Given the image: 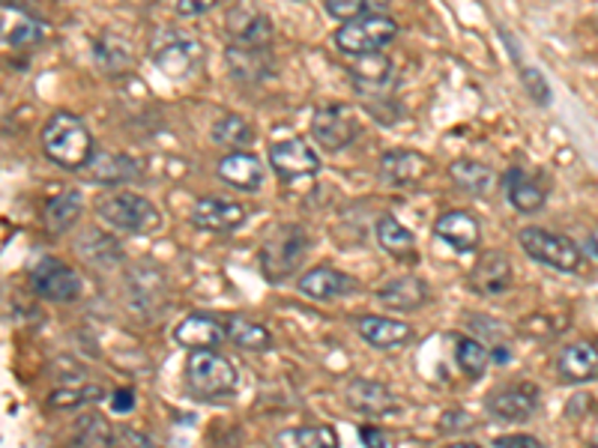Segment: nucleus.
<instances>
[{
  "label": "nucleus",
  "mask_w": 598,
  "mask_h": 448,
  "mask_svg": "<svg viewBox=\"0 0 598 448\" xmlns=\"http://www.w3.org/2000/svg\"><path fill=\"white\" fill-rule=\"evenodd\" d=\"M108 404H112V409L117 413V416H126V413H133L138 400H135L133 388H114Z\"/></svg>",
  "instance_id": "44"
},
{
  "label": "nucleus",
  "mask_w": 598,
  "mask_h": 448,
  "mask_svg": "<svg viewBox=\"0 0 598 448\" xmlns=\"http://www.w3.org/2000/svg\"><path fill=\"white\" fill-rule=\"evenodd\" d=\"M517 242H521L524 254H529L542 267L557 269V272H578L580 263H584L578 246L563 233H554V230L524 228L517 233Z\"/></svg>",
  "instance_id": "7"
},
{
  "label": "nucleus",
  "mask_w": 598,
  "mask_h": 448,
  "mask_svg": "<svg viewBox=\"0 0 598 448\" xmlns=\"http://www.w3.org/2000/svg\"><path fill=\"white\" fill-rule=\"evenodd\" d=\"M485 409L500 421H527L538 413V388L529 383H517L487 395Z\"/></svg>",
  "instance_id": "17"
},
{
  "label": "nucleus",
  "mask_w": 598,
  "mask_h": 448,
  "mask_svg": "<svg viewBox=\"0 0 598 448\" xmlns=\"http://www.w3.org/2000/svg\"><path fill=\"white\" fill-rule=\"evenodd\" d=\"M224 332H228V341H231L233 347L245 350V353H266V350L273 347L270 329L249 317H240V314L224 317Z\"/></svg>",
  "instance_id": "32"
},
{
  "label": "nucleus",
  "mask_w": 598,
  "mask_h": 448,
  "mask_svg": "<svg viewBox=\"0 0 598 448\" xmlns=\"http://www.w3.org/2000/svg\"><path fill=\"white\" fill-rule=\"evenodd\" d=\"M224 30H228L233 45H252V49H266L275 37L270 15L252 0H237L233 3L228 15H224Z\"/></svg>",
  "instance_id": "10"
},
{
  "label": "nucleus",
  "mask_w": 598,
  "mask_h": 448,
  "mask_svg": "<svg viewBox=\"0 0 598 448\" xmlns=\"http://www.w3.org/2000/svg\"><path fill=\"white\" fill-rule=\"evenodd\" d=\"M392 60L386 58L384 51H375V54H359V58H354V63H350V75H354L356 81H363V84H368V87H380V84H386V81L392 79Z\"/></svg>",
  "instance_id": "37"
},
{
  "label": "nucleus",
  "mask_w": 598,
  "mask_h": 448,
  "mask_svg": "<svg viewBox=\"0 0 598 448\" xmlns=\"http://www.w3.org/2000/svg\"><path fill=\"white\" fill-rule=\"evenodd\" d=\"M224 338H228L224 320H216L213 314H201V311L186 314L174 326V341L183 350H216Z\"/></svg>",
  "instance_id": "19"
},
{
  "label": "nucleus",
  "mask_w": 598,
  "mask_h": 448,
  "mask_svg": "<svg viewBox=\"0 0 598 448\" xmlns=\"http://www.w3.org/2000/svg\"><path fill=\"white\" fill-rule=\"evenodd\" d=\"M434 237L443 239L449 249H455L458 254H466V251H476L479 242H482V228L473 212H464V209H449L440 219L434 221Z\"/></svg>",
  "instance_id": "20"
},
{
  "label": "nucleus",
  "mask_w": 598,
  "mask_h": 448,
  "mask_svg": "<svg viewBox=\"0 0 598 448\" xmlns=\"http://www.w3.org/2000/svg\"><path fill=\"white\" fill-rule=\"evenodd\" d=\"M275 446H303V448H335L338 434L329 425H305V428H287L275 434Z\"/></svg>",
  "instance_id": "35"
},
{
  "label": "nucleus",
  "mask_w": 598,
  "mask_h": 448,
  "mask_svg": "<svg viewBox=\"0 0 598 448\" xmlns=\"http://www.w3.org/2000/svg\"><path fill=\"white\" fill-rule=\"evenodd\" d=\"M356 332H359V338L371 344L375 350H398L413 338V329L407 326V323L396 317H384V314L359 317L356 320Z\"/></svg>",
  "instance_id": "24"
},
{
  "label": "nucleus",
  "mask_w": 598,
  "mask_h": 448,
  "mask_svg": "<svg viewBox=\"0 0 598 448\" xmlns=\"http://www.w3.org/2000/svg\"><path fill=\"white\" fill-rule=\"evenodd\" d=\"M356 135H359V119L350 105L333 102L317 108L312 117V138L324 153H342L354 144Z\"/></svg>",
  "instance_id": "9"
},
{
  "label": "nucleus",
  "mask_w": 598,
  "mask_h": 448,
  "mask_svg": "<svg viewBox=\"0 0 598 448\" xmlns=\"http://www.w3.org/2000/svg\"><path fill=\"white\" fill-rule=\"evenodd\" d=\"M375 237L380 242V249L396 260H407V263H416L419 260V249H416L413 230H407L396 216H380L375 225Z\"/></svg>",
  "instance_id": "29"
},
{
  "label": "nucleus",
  "mask_w": 598,
  "mask_h": 448,
  "mask_svg": "<svg viewBox=\"0 0 598 448\" xmlns=\"http://www.w3.org/2000/svg\"><path fill=\"white\" fill-rule=\"evenodd\" d=\"M75 251H82V258L96 269H114L123 260V249L117 246V239L96 228H87L82 237L75 239Z\"/></svg>",
  "instance_id": "30"
},
{
  "label": "nucleus",
  "mask_w": 598,
  "mask_h": 448,
  "mask_svg": "<svg viewBox=\"0 0 598 448\" xmlns=\"http://www.w3.org/2000/svg\"><path fill=\"white\" fill-rule=\"evenodd\" d=\"M377 299L384 302L386 309L392 311H419L431 299V288L426 281L416 279V275H405V279H389L384 288L377 290Z\"/></svg>",
  "instance_id": "27"
},
{
  "label": "nucleus",
  "mask_w": 598,
  "mask_h": 448,
  "mask_svg": "<svg viewBox=\"0 0 598 448\" xmlns=\"http://www.w3.org/2000/svg\"><path fill=\"white\" fill-rule=\"evenodd\" d=\"M249 219L243 204L228 198H201L192 207V225L207 233H233Z\"/></svg>",
  "instance_id": "14"
},
{
  "label": "nucleus",
  "mask_w": 598,
  "mask_h": 448,
  "mask_svg": "<svg viewBox=\"0 0 598 448\" xmlns=\"http://www.w3.org/2000/svg\"><path fill=\"white\" fill-rule=\"evenodd\" d=\"M102 395H105V392L96 386L61 388V392H54V395H51V404L66 409V407H78V404H87V400H102Z\"/></svg>",
  "instance_id": "41"
},
{
  "label": "nucleus",
  "mask_w": 598,
  "mask_h": 448,
  "mask_svg": "<svg viewBox=\"0 0 598 448\" xmlns=\"http://www.w3.org/2000/svg\"><path fill=\"white\" fill-rule=\"evenodd\" d=\"M96 216L108 228L133 233V237H150L162 228V212L150 198H144L138 191H112L105 198L96 200Z\"/></svg>",
  "instance_id": "3"
},
{
  "label": "nucleus",
  "mask_w": 598,
  "mask_h": 448,
  "mask_svg": "<svg viewBox=\"0 0 598 448\" xmlns=\"http://www.w3.org/2000/svg\"><path fill=\"white\" fill-rule=\"evenodd\" d=\"M75 442H84V446H112L114 434L102 416H84L75 425Z\"/></svg>",
  "instance_id": "40"
},
{
  "label": "nucleus",
  "mask_w": 598,
  "mask_h": 448,
  "mask_svg": "<svg viewBox=\"0 0 598 448\" xmlns=\"http://www.w3.org/2000/svg\"><path fill=\"white\" fill-rule=\"evenodd\" d=\"M449 177L458 189L466 191V195H476V198H485L497 183V174L479 159H455L449 165Z\"/></svg>",
  "instance_id": "31"
},
{
  "label": "nucleus",
  "mask_w": 598,
  "mask_h": 448,
  "mask_svg": "<svg viewBox=\"0 0 598 448\" xmlns=\"http://www.w3.org/2000/svg\"><path fill=\"white\" fill-rule=\"evenodd\" d=\"M216 7V0H177V12L183 19H198L203 12H210Z\"/></svg>",
  "instance_id": "46"
},
{
  "label": "nucleus",
  "mask_w": 598,
  "mask_h": 448,
  "mask_svg": "<svg viewBox=\"0 0 598 448\" xmlns=\"http://www.w3.org/2000/svg\"><path fill=\"white\" fill-rule=\"evenodd\" d=\"M476 428V418L464 413V409H447L443 416H440V434H466V430Z\"/></svg>",
  "instance_id": "43"
},
{
  "label": "nucleus",
  "mask_w": 598,
  "mask_h": 448,
  "mask_svg": "<svg viewBox=\"0 0 598 448\" xmlns=\"http://www.w3.org/2000/svg\"><path fill=\"white\" fill-rule=\"evenodd\" d=\"M216 174H219L224 186L245 191V195H252V191L264 186V165H261V159L254 156L252 149H228L219 159Z\"/></svg>",
  "instance_id": "15"
},
{
  "label": "nucleus",
  "mask_w": 598,
  "mask_h": 448,
  "mask_svg": "<svg viewBox=\"0 0 598 448\" xmlns=\"http://www.w3.org/2000/svg\"><path fill=\"white\" fill-rule=\"evenodd\" d=\"M359 439H363L366 446H389V434H384V430L375 428V425H363V428H359Z\"/></svg>",
  "instance_id": "47"
},
{
  "label": "nucleus",
  "mask_w": 598,
  "mask_h": 448,
  "mask_svg": "<svg viewBox=\"0 0 598 448\" xmlns=\"http://www.w3.org/2000/svg\"><path fill=\"white\" fill-rule=\"evenodd\" d=\"M141 174V165L126 156V153H112V149H93L91 162L84 165V177L96 186H126Z\"/></svg>",
  "instance_id": "18"
},
{
  "label": "nucleus",
  "mask_w": 598,
  "mask_h": 448,
  "mask_svg": "<svg viewBox=\"0 0 598 448\" xmlns=\"http://www.w3.org/2000/svg\"><path fill=\"white\" fill-rule=\"evenodd\" d=\"M557 377L563 383H592L598 379V350L587 341H575L559 350Z\"/></svg>",
  "instance_id": "26"
},
{
  "label": "nucleus",
  "mask_w": 598,
  "mask_h": 448,
  "mask_svg": "<svg viewBox=\"0 0 598 448\" xmlns=\"http://www.w3.org/2000/svg\"><path fill=\"white\" fill-rule=\"evenodd\" d=\"M84 212V198L78 189H66L61 195H54V198L45 200V207H42V225L49 233L54 237H61L66 230H72L78 225Z\"/></svg>",
  "instance_id": "28"
},
{
  "label": "nucleus",
  "mask_w": 598,
  "mask_h": 448,
  "mask_svg": "<svg viewBox=\"0 0 598 448\" xmlns=\"http://www.w3.org/2000/svg\"><path fill=\"white\" fill-rule=\"evenodd\" d=\"M536 448L542 446V439L533 434H506V437L494 439V448Z\"/></svg>",
  "instance_id": "45"
},
{
  "label": "nucleus",
  "mask_w": 598,
  "mask_h": 448,
  "mask_svg": "<svg viewBox=\"0 0 598 448\" xmlns=\"http://www.w3.org/2000/svg\"><path fill=\"white\" fill-rule=\"evenodd\" d=\"M308 249H312V237L303 225H275L270 228V233L261 242L258 249V263H261V272L270 284H282V281L294 279L303 260L308 258Z\"/></svg>",
  "instance_id": "1"
},
{
  "label": "nucleus",
  "mask_w": 598,
  "mask_h": 448,
  "mask_svg": "<svg viewBox=\"0 0 598 448\" xmlns=\"http://www.w3.org/2000/svg\"><path fill=\"white\" fill-rule=\"evenodd\" d=\"M345 404L366 418H384L398 409V398L392 388L368 377H354L345 386Z\"/></svg>",
  "instance_id": "13"
},
{
  "label": "nucleus",
  "mask_w": 598,
  "mask_h": 448,
  "mask_svg": "<svg viewBox=\"0 0 598 448\" xmlns=\"http://www.w3.org/2000/svg\"><path fill=\"white\" fill-rule=\"evenodd\" d=\"M270 168L284 183L315 177L317 170H321V156H317L315 147L305 138L275 140L273 147H270Z\"/></svg>",
  "instance_id": "11"
},
{
  "label": "nucleus",
  "mask_w": 598,
  "mask_h": 448,
  "mask_svg": "<svg viewBox=\"0 0 598 448\" xmlns=\"http://www.w3.org/2000/svg\"><path fill=\"white\" fill-rule=\"evenodd\" d=\"M324 7L335 21H350L368 12H386L389 0H324Z\"/></svg>",
  "instance_id": "39"
},
{
  "label": "nucleus",
  "mask_w": 598,
  "mask_h": 448,
  "mask_svg": "<svg viewBox=\"0 0 598 448\" xmlns=\"http://www.w3.org/2000/svg\"><path fill=\"white\" fill-rule=\"evenodd\" d=\"M0 33H3V42H7L10 49H28V45H36V42L45 37V28H42V21L36 19V15L21 10L19 3L3 0Z\"/></svg>",
  "instance_id": "25"
},
{
  "label": "nucleus",
  "mask_w": 598,
  "mask_h": 448,
  "mask_svg": "<svg viewBox=\"0 0 598 448\" xmlns=\"http://www.w3.org/2000/svg\"><path fill=\"white\" fill-rule=\"evenodd\" d=\"M186 383L192 388V395L201 400L231 398L237 392V368L231 358H224L216 350H189L186 358Z\"/></svg>",
  "instance_id": "4"
},
{
  "label": "nucleus",
  "mask_w": 598,
  "mask_h": 448,
  "mask_svg": "<svg viewBox=\"0 0 598 448\" xmlns=\"http://www.w3.org/2000/svg\"><path fill=\"white\" fill-rule=\"evenodd\" d=\"M224 70L237 84L254 87L275 72L273 58L266 49H252V45H233L224 51Z\"/></svg>",
  "instance_id": "16"
},
{
  "label": "nucleus",
  "mask_w": 598,
  "mask_h": 448,
  "mask_svg": "<svg viewBox=\"0 0 598 448\" xmlns=\"http://www.w3.org/2000/svg\"><path fill=\"white\" fill-rule=\"evenodd\" d=\"M491 358H494L497 365H506L508 358H512V353H508V350L503 347V344H497V347H491Z\"/></svg>",
  "instance_id": "49"
},
{
  "label": "nucleus",
  "mask_w": 598,
  "mask_h": 448,
  "mask_svg": "<svg viewBox=\"0 0 598 448\" xmlns=\"http://www.w3.org/2000/svg\"><path fill=\"white\" fill-rule=\"evenodd\" d=\"M93 54H96V63L108 75H120L133 66V51L126 49V42L117 40V37H102L96 45H93Z\"/></svg>",
  "instance_id": "38"
},
{
  "label": "nucleus",
  "mask_w": 598,
  "mask_h": 448,
  "mask_svg": "<svg viewBox=\"0 0 598 448\" xmlns=\"http://www.w3.org/2000/svg\"><path fill=\"white\" fill-rule=\"evenodd\" d=\"M300 293H305L308 299H317V302H333V299L350 296L356 293V281L335 267H312L308 272L300 275L296 281Z\"/></svg>",
  "instance_id": "22"
},
{
  "label": "nucleus",
  "mask_w": 598,
  "mask_h": 448,
  "mask_svg": "<svg viewBox=\"0 0 598 448\" xmlns=\"http://www.w3.org/2000/svg\"><path fill=\"white\" fill-rule=\"evenodd\" d=\"M431 159L416 153V149H389L380 156V177L396 186V189H410V186H422L431 177Z\"/></svg>",
  "instance_id": "12"
},
{
  "label": "nucleus",
  "mask_w": 598,
  "mask_h": 448,
  "mask_svg": "<svg viewBox=\"0 0 598 448\" xmlns=\"http://www.w3.org/2000/svg\"><path fill=\"white\" fill-rule=\"evenodd\" d=\"M398 37V24L386 12H368L359 19L342 21L335 30V49L347 54V58H359V54H375L392 45Z\"/></svg>",
  "instance_id": "5"
},
{
  "label": "nucleus",
  "mask_w": 598,
  "mask_h": 448,
  "mask_svg": "<svg viewBox=\"0 0 598 448\" xmlns=\"http://www.w3.org/2000/svg\"><path fill=\"white\" fill-rule=\"evenodd\" d=\"M203 45L189 33L180 30H162L159 37H153L150 58L156 63V70L165 72L168 79H189L198 66L203 63Z\"/></svg>",
  "instance_id": "6"
},
{
  "label": "nucleus",
  "mask_w": 598,
  "mask_h": 448,
  "mask_svg": "<svg viewBox=\"0 0 598 448\" xmlns=\"http://www.w3.org/2000/svg\"><path fill=\"white\" fill-rule=\"evenodd\" d=\"M515 284V269L508 263L503 251H487L476 260V267L470 272V288L482 296H500Z\"/></svg>",
  "instance_id": "21"
},
{
  "label": "nucleus",
  "mask_w": 598,
  "mask_h": 448,
  "mask_svg": "<svg viewBox=\"0 0 598 448\" xmlns=\"http://www.w3.org/2000/svg\"><path fill=\"white\" fill-rule=\"evenodd\" d=\"M503 189H506L508 204L517 212H524V216L538 212V209L545 207V200H548V186L536 174H529L524 168H508L506 177H503Z\"/></svg>",
  "instance_id": "23"
},
{
  "label": "nucleus",
  "mask_w": 598,
  "mask_h": 448,
  "mask_svg": "<svg viewBox=\"0 0 598 448\" xmlns=\"http://www.w3.org/2000/svg\"><path fill=\"white\" fill-rule=\"evenodd\" d=\"M129 290H133L138 309L156 311V305H165V279L162 272H156V269H135V279L129 281Z\"/></svg>",
  "instance_id": "34"
},
{
  "label": "nucleus",
  "mask_w": 598,
  "mask_h": 448,
  "mask_svg": "<svg viewBox=\"0 0 598 448\" xmlns=\"http://www.w3.org/2000/svg\"><path fill=\"white\" fill-rule=\"evenodd\" d=\"M455 362H458V368L464 371V377L482 379L487 374V368H491V362H494V358H491V350H487L482 341L458 338Z\"/></svg>",
  "instance_id": "36"
},
{
  "label": "nucleus",
  "mask_w": 598,
  "mask_h": 448,
  "mask_svg": "<svg viewBox=\"0 0 598 448\" xmlns=\"http://www.w3.org/2000/svg\"><path fill=\"white\" fill-rule=\"evenodd\" d=\"M210 138L219 147L228 149H249L254 144V126L240 114H222L216 119L213 129H210Z\"/></svg>",
  "instance_id": "33"
},
{
  "label": "nucleus",
  "mask_w": 598,
  "mask_h": 448,
  "mask_svg": "<svg viewBox=\"0 0 598 448\" xmlns=\"http://www.w3.org/2000/svg\"><path fill=\"white\" fill-rule=\"evenodd\" d=\"M117 442H141V446H150V439L144 437V434H135V430H120Z\"/></svg>",
  "instance_id": "48"
},
{
  "label": "nucleus",
  "mask_w": 598,
  "mask_h": 448,
  "mask_svg": "<svg viewBox=\"0 0 598 448\" xmlns=\"http://www.w3.org/2000/svg\"><path fill=\"white\" fill-rule=\"evenodd\" d=\"M42 147L54 165L66 170H84V165L93 156V135L78 114L57 111L42 126Z\"/></svg>",
  "instance_id": "2"
},
{
  "label": "nucleus",
  "mask_w": 598,
  "mask_h": 448,
  "mask_svg": "<svg viewBox=\"0 0 598 448\" xmlns=\"http://www.w3.org/2000/svg\"><path fill=\"white\" fill-rule=\"evenodd\" d=\"M33 293L45 302H57V305H70L82 296V275L61 258H40L36 267L31 269Z\"/></svg>",
  "instance_id": "8"
},
{
  "label": "nucleus",
  "mask_w": 598,
  "mask_h": 448,
  "mask_svg": "<svg viewBox=\"0 0 598 448\" xmlns=\"http://www.w3.org/2000/svg\"><path fill=\"white\" fill-rule=\"evenodd\" d=\"M517 72H521V84L527 87L529 100L538 102V105H550V87L548 81H545V75L538 70H533V66H517Z\"/></svg>",
  "instance_id": "42"
}]
</instances>
